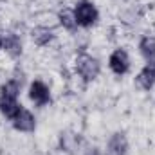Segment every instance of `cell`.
<instances>
[{
    "instance_id": "6da1fadb",
    "label": "cell",
    "mask_w": 155,
    "mask_h": 155,
    "mask_svg": "<svg viewBox=\"0 0 155 155\" xmlns=\"http://www.w3.org/2000/svg\"><path fill=\"white\" fill-rule=\"evenodd\" d=\"M74 15H76V22L79 27H92L99 18V13H97L96 5L92 2H88V0L78 2Z\"/></svg>"
},
{
    "instance_id": "7a4b0ae2",
    "label": "cell",
    "mask_w": 155,
    "mask_h": 155,
    "mask_svg": "<svg viewBox=\"0 0 155 155\" xmlns=\"http://www.w3.org/2000/svg\"><path fill=\"white\" fill-rule=\"evenodd\" d=\"M76 71L85 81H92L99 76L101 67H99V61L96 58H92L88 54H79L76 58Z\"/></svg>"
},
{
    "instance_id": "3957f363",
    "label": "cell",
    "mask_w": 155,
    "mask_h": 155,
    "mask_svg": "<svg viewBox=\"0 0 155 155\" xmlns=\"http://www.w3.org/2000/svg\"><path fill=\"white\" fill-rule=\"evenodd\" d=\"M108 65H110L112 72L117 74V76L126 74V72H128V69H130V56H128V52H126V51H123V49L114 51V52L110 54Z\"/></svg>"
},
{
    "instance_id": "277c9868",
    "label": "cell",
    "mask_w": 155,
    "mask_h": 155,
    "mask_svg": "<svg viewBox=\"0 0 155 155\" xmlns=\"http://www.w3.org/2000/svg\"><path fill=\"white\" fill-rule=\"evenodd\" d=\"M29 97L31 101H35V105L45 107L51 101V90L43 81H33L29 87Z\"/></svg>"
},
{
    "instance_id": "5b68a950",
    "label": "cell",
    "mask_w": 155,
    "mask_h": 155,
    "mask_svg": "<svg viewBox=\"0 0 155 155\" xmlns=\"http://www.w3.org/2000/svg\"><path fill=\"white\" fill-rule=\"evenodd\" d=\"M13 126H15L16 130H20V132H35V128H36V119H35V116H33L29 110L22 108V110L18 112V116L13 119Z\"/></svg>"
},
{
    "instance_id": "8992f818",
    "label": "cell",
    "mask_w": 155,
    "mask_h": 155,
    "mask_svg": "<svg viewBox=\"0 0 155 155\" xmlns=\"http://www.w3.org/2000/svg\"><path fill=\"white\" fill-rule=\"evenodd\" d=\"M135 81H137V85H139L141 88H144V90L153 88L155 87V60L153 61H148V63L144 65V69L137 74Z\"/></svg>"
},
{
    "instance_id": "52a82bcc",
    "label": "cell",
    "mask_w": 155,
    "mask_h": 155,
    "mask_svg": "<svg viewBox=\"0 0 155 155\" xmlns=\"http://www.w3.org/2000/svg\"><path fill=\"white\" fill-rule=\"evenodd\" d=\"M128 152V141L124 137V134H114L108 141L107 146V155H126Z\"/></svg>"
},
{
    "instance_id": "ba28073f",
    "label": "cell",
    "mask_w": 155,
    "mask_h": 155,
    "mask_svg": "<svg viewBox=\"0 0 155 155\" xmlns=\"http://www.w3.org/2000/svg\"><path fill=\"white\" fill-rule=\"evenodd\" d=\"M20 110H22V105L18 103L16 97L0 96V112H2V116H5L7 119H15Z\"/></svg>"
},
{
    "instance_id": "9c48e42d",
    "label": "cell",
    "mask_w": 155,
    "mask_h": 155,
    "mask_svg": "<svg viewBox=\"0 0 155 155\" xmlns=\"http://www.w3.org/2000/svg\"><path fill=\"white\" fill-rule=\"evenodd\" d=\"M2 49H5V52H7L9 56L18 58V56L22 54V41H20V38H18L16 35L9 33V35H5V36L2 38Z\"/></svg>"
},
{
    "instance_id": "30bf717a",
    "label": "cell",
    "mask_w": 155,
    "mask_h": 155,
    "mask_svg": "<svg viewBox=\"0 0 155 155\" xmlns=\"http://www.w3.org/2000/svg\"><path fill=\"white\" fill-rule=\"evenodd\" d=\"M31 38H33V41H35L36 45L43 47V45H47V43H51V41L54 40V35H52V31L47 29V27H36V29L31 31Z\"/></svg>"
},
{
    "instance_id": "8fae6325",
    "label": "cell",
    "mask_w": 155,
    "mask_h": 155,
    "mask_svg": "<svg viewBox=\"0 0 155 155\" xmlns=\"http://www.w3.org/2000/svg\"><path fill=\"white\" fill-rule=\"evenodd\" d=\"M139 51L146 61L155 60V36H144L139 43Z\"/></svg>"
},
{
    "instance_id": "7c38bea8",
    "label": "cell",
    "mask_w": 155,
    "mask_h": 155,
    "mask_svg": "<svg viewBox=\"0 0 155 155\" xmlns=\"http://www.w3.org/2000/svg\"><path fill=\"white\" fill-rule=\"evenodd\" d=\"M58 18H60V24H61L65 29H69V31H74V29L78 27L76 15H74V11H72V9L63 7V9L58 13Z\"/></svg>"
},
{
    "instance_id": "4fadbf2b",
    "label": "cell",
    "mask_w": 155,
    "mask_h": 155,
    "mask_svg": "<svg viewBox=\"0 0 155 155\" xmlns=\"http://www.w3.org/2000/svg\"><path fill=\"white\" fill-rule=\"evenodd\" d=\"M20 94V83L16 79H9L5 81L2 87H0V96H5V97H18Z\"/></svg>"
},
{
    "instance_id": "5bb4252c",
    "label": "cell",
    "mask_w": 155,
    "mask_h": 155,
    "mask_svg": "<svg viewBox=\"0 0 155 155\" xmlns=\"http://www.w3.org/2000/svg\"><path fill=\"white\" fill-rule=\"evenodd\" d=\"M0 49H2V38H0Z\"/></svg>"
}]
</instances>
